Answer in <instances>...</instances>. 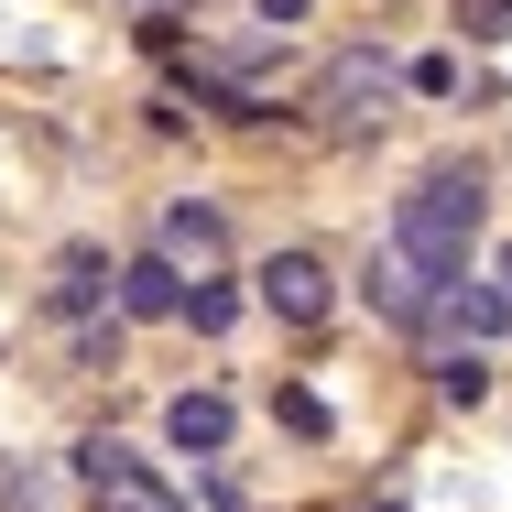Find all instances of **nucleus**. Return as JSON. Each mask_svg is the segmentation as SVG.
Instances as JSON below:
<instances>
[{
  "instance_id": "7",
  "label": "nucleus",
  "mask_w": 512,
  "mask_h": 512,
  "mask_svg": "<svg viewBox=\"0 0 512 512\" xmlns=\"http://www.w3.org/2000/svg\"><path fill=\"white\" fill-rule=\"evenodd\" d=\"M218 251H229V218H218V207H164V262H175V273H186V262H218Z\"/></svg>"
},
{
  "instance_id": "5",
  "label": "nucleus",
  "mask_w": 512,
  "mask_h": 512,
  "mask_svg": "<svg viewBox=\"0 0 512 512\" xmlns=\"http://www.w3.org/2000/svg\"><path fill=\"white\" fill-rule=\"evenodd\" d=\"M77 480H88L99 502H164V491L131 469V447H120V436H88V447H77Z\"/></svg>"
},
{
  "instance_id": "4",
  "label": "nucleus",
  "mask_w": 512,
  "mask_h": 512,
  "mask_svg": "<svg viewBox=\"0 0 512 512\" xmlns=\"http://www.w3.org/2000/svg\"><path fill=\"white\" fill-rule=\"evenodd\" d=\"M436 284H447V273H425V262H414L404 240H393V251H382V262H371V306L393 316V327H414V316L436 306Z\"/></svg>"
},
{
  "instance_id": "3",
  "label": "nucleus",
  "mask_w": 512,
  "mask_h": 512,
  "mask_svg": "<svg viewBox=\"0 0 512 512\" xmlns=\"http://www.w3.org/2000/svg\"><path fill=\"white\" fill-rule=\"evenodd\" d=\"M251 284H262V316H284V327H316L327 316V262L316 251H273Z\"/></svg>"
},
{
  "instance_id": "11",
  "label": "nucleus",
  "mask_w": 512,
  "mask_h": 512,
  "mask_svg": "<svg viewBox=\"0 0 512 512\" xmlns=\"http://www.w3.org/2000/svg\"><path fill=\"white\" fill-rule=\"evenodd\" d=\"M99 306V251H66V273H55V316H88Z\"/></svg>"
},
{
  "instance_id": "17",
  "label": "nucleus",
  "mask_w": 512,
  "mask_h": 512,
  "mask_svg": "<svg viewBox=\"0 0 512 512\" xmlns=\"http://www.w3.org/2000/svg\"><path fill=\"white\" fill-rule=\"evenodd\" d=\"M502 295H512V251H502Z\"/></svg>"
},
{
  "instance_id": "10",
  "label": "nucleus",
  "mask_w": 512,
  "mask_h": 512,
  "mask_svg": "<svg viewBox=\"0 0 512 512\" xmlns=\"http://www.w3.org/2000/svg\"><path fill=\"white\" fill-rule=\"evenodd\" d=\"M0 512H66V502H55V469H33V458H0Z\"/></svg>"
},
{
  "instance_id": "14",
  "label": "nucleus",
  "mask_w": 512,
  "mask_h": 512,
  "mask_svg": "<svg viewBox=\"0 0 512 512\" xmlns=\"http://www.w3.org/2000/svg\"><path fill=\"white\" fill-rule=\"evenodd\" d=\"M458 22H469L480 44H502V33H512V0H458Z\"/></svg>"
},
{
  "instance_id": "1",
  "label": "nucleus",
  "mask_w": 512,
  "mask_h": 512,
  "mask_svg": "<svg viewBox=\"0 0 512 512\" xmlns=\"http://www.w3.org/2000/svg\"><path fill=\"white\" fill-rule=\"evenodd\" d=\"M480 218H491L480 175H425V186L393 207V240H404L425 273H458V262H469V240H480Z\"/></svg>"
},
{
  "instance_id": "12",
  "label": "nucleus",
  "mask_w": 512,
  "mask_h": 512,
  "mask_svg": "<svg viewBox=\"0 0 512 512\" xmlns=\"http://www.w3.org/2000/svg\"><path fill=\"white\" fill-rule=\"evenodd\" d=\"M186 327H197V338H218V327H229V316H240V295H229V284H186Z\"/></svg>"
},
{
  "instance_id": "16",
  "label": "nucleus",
  "mask_w": 512,
  "mask_h": 512,
  "mask_svg": "<svg viewBox=\"0 0 512 512\" xmlns=\"http://www.w3.org/2000/svg\"><path fill=\"white\" fill-rule=\"evenodd\" d=\"M99 512H175V502H99Z\"/></svg>"
},
{
  "instance_id": "2",
  "label": "nucleus",
  "mask_w": 512,
  "mask_h": 512,
  "mask_svg": "<svg viewBox=\"0 0 512 512\" xmlns=\"http://www.w3.org/2000/svg\"><path fill=\"white\" fill-rule=\"evenodd\" d=\"M382 109H393V66H382V55H338V66L316 77V131H338V142L382 131Z\"/></svg>"
},
{
  "instance_id": "6",
  "label": "nucleus",
  "mask_w": 512,
  "mask_h": 512,
  "mask_svg": "<svg viewBox=\"0 0 512 512\" xmlns=\"http://www.w3.org/2000/svg\"><path fill=\"white\" fill-rule=\"evenodd\" d=\"M175 306H186V273H175L164 251L120 262V316H175Z\"/></svg>"
},
{
  "instance_id": "13",
  "label": "nucleus",
  "mask_w": 512,
  "mask_h": 512,
  "mask_svg": "<svg viewBox=\"0 0 512 512\" xmlns=\"http://www.w3.org/2000/svg\"><path fill=\"white\" fill-rule=\"evenodd\" d=\"M436 393H447V404H480V393H491V360H480V349H458V360L436 371Z\"/></svg>"
},
{
  "instance_id": "15",
  "label": "nucleus",
  "mask_w": 512,
  "mask_h": 512,
  "mask_svg": "<svg viewBox=\"0 0 512 512\" xmlns=\"http://www.w3.org/2000/svg\"><path fill=\"white\" fill-rule=\"evenodd\" d=\"M262 22H273V33H284V22H306V0H262Z\"/></svg>"
},
{
  "instance_id": "8",
  "label": "nucleus",
  "mask_w": 512,
  "mask_h": 512,
  "mask_svg": "<svg viewBox=\"0 0 512 512\" xmlns=\"http://www.w3.org/2000/svg\"><path fill=\"white\" fill-rule=\"evenodd\" d=\"M164 436H175L186 458H218V447H229V404H218V393H175V404H164Z\"/></svg>"
},
{
  "instance_id": "9",
  "label": "nucleus",
  "mask_w": 512,
  "mask_h": 512,
  "mask_svg": "<svg viewBox=\"0 0 512 512\" xmlns=\"http://www.w3.org/2000/svg\"><path fill=\"white\" fill-rule=\"evenodd\" d=\"M447 316H458V338H502V327H512V295H502V284L447 273Z\"/></svg>"
}]
</instances>
